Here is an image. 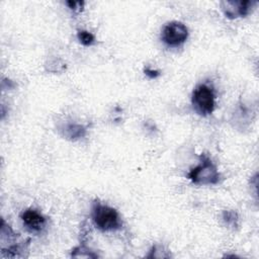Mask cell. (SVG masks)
Here are the masks:
<instances>
[{
	"label": "cell",
	"instance_id": "cell-13",
	"mask_svg": "<svg viewBox=\"0 0 259 259\" xmlns=\"http://www.w3.org/2000/svg\"><path fill=\"white\" fill-rule=\"evenodd\" d=\"M145 74L150 79H156L159 75H160V73H159L157 70H153V69H150V68H146L145 69Z\"/></svg>",
	"mask_w": 259,
	"mask_h": 259
},
{
	"label": "cell",
	"instance_id": "cell-7",
	"mask_svg": "<svg viewBox=\"0 0 259 259\" xmlns=\"http://www.w3.org/2000/svg\"><path fill=\"white\" fill-rule=\"evenodd\" d=\"M63 132L69 140H78L86 135V128L78 124H69L64 127Z\"/></svg>",
	"mask_w": 259,
	"mask_h": 259
},
{
	"label": "cell",
	"instance_id": "cell-6",
	"mask_svg": "<svg viewBox=\"0 0 259 259\" xmlns=\"http://www.w3.org/2000/svg\"><path fill=\"white\" fill-rule=\"evenodd\" d=\"M255 4L256 2L253 1H224L222 2V9L228 18L233 19L248 15Z\"/></svg>",
	"mask_w": 259,
	"mask_h": 259
},
{
	"label": "cell",
	"instance_id": "cell-2",
	"mask_svg": "<svg viewBox=\"0 0 259 259\" xmlns=\"http://www.w3.org/2000/svg\"><path fill=\"white\" fill-rule=\"evenodd\" d=\"M187 178L196 185H215L220 182V172L211 159L205 155H201V163L192 168Z\"/></svg>",
	"mask_w": 259,
	"mask_h": 259
},
{
	"label": "cell",
	"instance_id": "cell-8",
	"mask_svg": "<svg viewBox=\"0 0 259 259\" xmlns=\"http://www.w3.org/2000/svg\"><path fill=\"white\" fill-rule=\"evenodd\" d=\"M71 256L75 258H97L98 255L88 249L86 246H78L74 248L71 252Z\"/></svg>",
	"mask_w": 259,
	"mask_h": 259
},
{
	"label": "cell",
	"instance_id": "cell-9",
	"mask_svg": "<svg viewBox=\"0 0 259 259\" xmlns=\"http://www.w3.org/2000/svg\"><path fill=\"white\" fill-rule=\"evenodd\" d=\"M77 38H78V41L80 42V44H82L85 47H90L95 44L94 35L88 31H84V30L78 31Z\"/></svg>",
	"mask_w": 259,
	"mask_h": 259
},
{
	"label": "cell",
	"instance_id": "cell-3",
	"mask_svg": "<svg viewBox=\"0 0 259 259\" xmlns=\"http://www.w3.org/2000/svg\"><path fill=\"white\" fill-rule=\"evenodd\" d=\"M191 104L198 114L203 116L212 114L216 107V93L214 88L206 83L198 84L192 92Z\"/></svg>",
	"mask_w": 259,
	"mask_h": 259
},
{
	"label": "cell",
	"instance_id": "cell-4",
	"mask_svg": "<svg viewBox=\"0 0 259 259\" xmlns=\"http://www.w3.org/2000/svg\"><path fill=\"white\" fill-rule=\"evenodd\" d=\"M188 29L181 22H170L166 24L161 33V41L170 48H177L184 45L188 38Z\"/></svg>",
	"mask_w": 259,
	"mask_h": 259
},
{
	"label": "cell",
	"instance_id": "cell-1",
	"mask_svg": "<svg viewBox=\"0 0 259 259\" xmlns=\"http://www.w3.org/2000/svg\"><path fill=\"white\" fill-rule=\"evenodd\" d=\"M91 220L94 226L103 232L116 231L123 226L121 217L115 209L98 202L92 206Z\"/></svg>",
	"mask_w": 259,
	"mask_h": 259
},
{
	"label": "cell",
	"instance_id": "cell-10",
	"mask_svg": "<svg viewBox=\"0 0 259 259\" xmlns=\"http://www.w3.org/2000/svg\"><path fill=\"white\" fill-rule=\"evenodd\" d=\"M223 220L224 222L233 228L238 227V221L239 218L236 212L234 211H224L223 212Z\"/></svg>",
	"mask_w": 259,
	"mask_h": 259
},
{
	"label": "cell",
	"instance_id": "cell-5",
	"mask_svg": "<svg viewBox=\"0 0 259 259\" xmlns=\"http://www.w3.org/2000/svg\"><path fill=\"white\" fill-rule=\"evenodd\" d=\"M21 219L24 226L32 233L42 232L47 225V219L35 209H27L22 215Z\"/></svg>",
	"mask_w": 259,
	"mask_h": 259
},
{
	"label": "cell",
	"instance_id": "cell-11",
	"mask_svg": "<svg viewBox=\"0 0 259 259\" xmlns=\"http://www.w3.org/2000/svg\"><path fill=\"white\" fill-rule=\"evenodd\" d=\"M148 258H168L170 257V253L168 251H164V247L154 245L147 255Z\"/></svg>",
	"mask_w": 259,
	"mask_h": 259
},
{
	"label": "cell",
	"instance_id": "cell-12",
	"mask_svg": "<svg viewBox=\"0 0 259 259\" xmlns=\"http://www.w3.org/2000/svg\"><path fill=\"white\" fill-rule=\"evenodd\" d=\"M83 2H74V1H68L67 2V5L70 7V9L72 10H78V11H80L82 10V7H83Z\"/></svg>",
	"mask_w": 259,
	"mask_h": 259
}]
</instances>
